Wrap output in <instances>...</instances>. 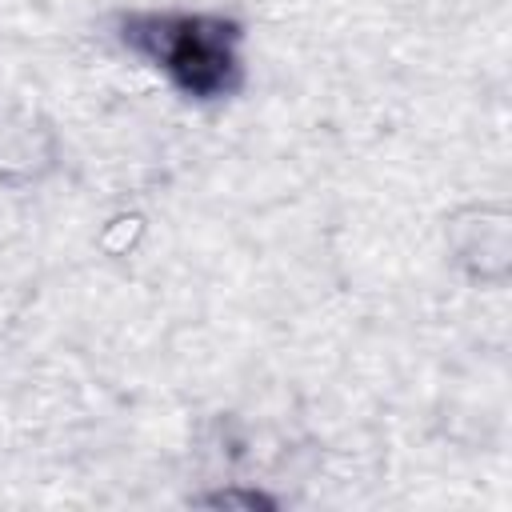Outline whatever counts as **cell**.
<instances>
[{"label":"cell","mask_w":512,"mask_h":512,"mask_svg":"<svg viewBox=\"0 0 512 512\" xmlns=\"http://www.w3.org/2000/svg\"><path fill=\"white\" fill-rule=\"evenodd\" d=\"M144 232V220L140 216H116L104 232H100V248L112 252V256H128V248L140 240Z\"/></svg>","instance_id":"obj_3"},{"label":"cell","mask_w":512,"mask_h":512,"mask_svg":"<svg viewBox=\"0 0 512 512\" xmlns=\"http://www.w3.org/2000/svg\"><path fill=\"white\" fill-rule=\"evenodd\" d=\"M180 88L196 96H216L236 76V28L220 16H188L184 40L168 64Z\"/></svg>","instance_id":"obj_1"},{"label":"cell","mask_w":512,"mask_h":512,"mask_svg":"<svg viewBox=\"0 0 512 512\" xmlns=\"http://www.w3.org/2000/svg\"><path fill=\"white\" fill-rule=\"evenodd\" d=\"M452 248L456 256L480 276V280H504L508 276V212L504 208H468L452 224Z\"/></svg>","instance_id":"obj_2"}]
</instances>
